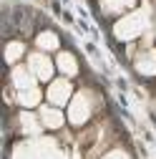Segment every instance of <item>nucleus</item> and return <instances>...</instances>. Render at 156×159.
I'll return each instance as SVG.
<instances>
[{
	"label": "nucleus",
	"mask_w": 156,
	"mask_h": 159,
	"mask_svg": "<svg viewBox=\"0 0 156 159\" xmlns=\"http://www.w3.org/2000/svg\"><path fill=\"white\" fill-rule=\"evenodd\" d=\"M55 68L61 71V76H66V78H73V76L81 73L78 58H76L71 51H58V53H55Z\"/></svg>",
	"instance_id": "7"
},
{
	"label": "nucleus",
	"mask_w": 156,
	"mask_h": 159,
	"mask_svg": "<svg viewBox=\"0 0 156 159\" xmlns=\"http://www.w3.org/2000/svg\"><path fill=\"white\" fill-rule=\"evenodd\" d=\"M23 56H25V43L20 41V38H15V41H10L5 46V63L8 66H18Z\"/></svg>",
	"instance_id": "11"
},
{
	"label": "nucleus",
	"mask_w": 156,
	"mask_h": 159,
	"mask_svg": "<svg viewBox=\"0 0 156 159\" xmlns=\"http://www.w3.org/2000/svg\"><path fill=\"white\" fill-rule=\"evenodd\" d=\"M103 15H128L136 5V0H98Z\"/></svg>",
	"instance_id": "10"
},
{
	"label": "nucleus",
	"mask_w": 156,
	"mask_h": 159,
	"mask_svg": "<svg viewBox=\"0 0 156 159\" xmlns=\"http://www.w3.org/2000/svg\"><path fill=\"white\" fill-rule=\"evenodd\" d=\"M73 84H71V78L61 76V78H53V81L48 84V91H46V98L50 101V106H66L71 98H73Z\"/></svg>",
	"instance_id": "3"
},
{
	"label": "nucleus",
	"mask_w": 156,
	"mask_h": 159,
	"mask_svg": "<svg viewBox=\"0 0 156 159\" xmlns=\"http://www.w3.org/2000/svg\"><path fill=\"white\" fill-rule=\"evenodd\" d=\"M35 48L41 53H53V51H61V35L50 28H43L35 33Z\"/></svg>",
	"instance_id": "8"
},
{
	"label": "nucleus",
	"mask_w": 156,
	"mask_h": 159,
	"mask_svg": "<svg viewBox=\"0 0 156 159\" xmlns=\"http://www.w3.org/2000/svg\"><path fill=\"white\" fill-rule=\"evenodd\" d=\"M101 106V96L98 91L93 89H81L73 98H71V106H68V121L73 126H83L88 119L98 111Z\"/></svg>",
	"instance_id": "1"
},
{
	"label": "nucleus",
	"mask_w": 156,
	"mask_h": 159,
	"mask_svg": "<svg viewBox=\"0 0 156 159\" xmlns=\"http://www.w3.org/2000/svg\"><path fill=\"white\" fill-rule=\"evenodd\" d=\"M133 68L144 78H156V46L139 51V56L133 58Z\"/></svg>",
	"instance_id": "5"
},
{
	"label": "nucleus",
	"mask_w": 156,
	"mask_h": 159,
	"mask_svg": "<svg viewBox=\"0 0 156 159\" xmlns=\"http://www.w3.org/2000/svg\"><path fill=\"white\" fill-rule=\"evenodd\" d=\"M149 30V23L141 18V10H131L128 15H124L119 23L113 28V35L119 38V41H131L136 35H144Z\"/></svg>",
	"instance_id": "2"
},
{
	"label": "nucleus",
	"mask_w": 156,
	"mask_h": 159,
	"mask_svg": "<svg viewBox=\"0 0 156 159\" xmlns=\"http://www.w3.org/2000/svg\"><path fill=\"white\" fill-rule=\"evenodd\" d=\"M28 68L30 73L38 78V81H53V71H55V63L48 58V53H41V51H35L28 56Z\"/></svg>",
	"instance_id": "4"
},
{
	"label": "nucleus",
	"mask_w": 156,
	"mask_h": 159,
	"mask_svg": "<svg viewBox=\"0 0 156 159\" xmlns=\"http://www.w3.org/2000/svg\"><path fill=\"white\" fill-rule=\"evenodd\" d=\"M38 119H41L43 129H48V131H58L66 124V114L58 106H41L38 109Z\"/></svg>",
	"instance_id": "6"
},
{
	"label": "nucleus",
	"mask_w": 156,
	"mask_h": 159,
	"mask_svg": "<svg viewBox=\"0 0 156 159\" xmlns=\"http://www.w3.org/2000/svg\"><path fill=\"white\" fill-rule=\"evenodd\" d=\"M41 98H43L41 86H33V89H25V91H15V101L23 109H41L43 106Z\"/></svg>",
	"instance_id": "9"
},
{
	"label": "nucleus",
	"mask_w": 156,
	"mask_h": 159,
	"mask_svg": "<svg viewBox=\"0 0 156 159\" xmlns=\"http://www.w3.org/2000/svg\"><path fill=\"white\" fill-rule=\"evenodd\" d=\"M101 159H128V154H126L124 149H119V147H116V149H108Z\"/></svg>",
	"instance_id": "12"
}]
</instances>
